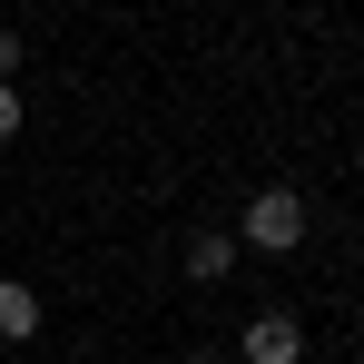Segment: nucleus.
Instances as JSON below:
<instances>
[{"instance_id":"nucleus-2","label":"nucleus","mask_w":364,"mask_h":364,"mask_svg":"<svg viewBox=\"0 0 364 364\" xmlns=\"http://www.w3.org/2000/svg\"><path fill=\"white\" fill-rule=\"evenodd\" d=\"M237 355L246 364H305V325H296V315H246V325H237Z\"/></svg>"},{"instance_id":"nucleus-5","label":"nucleus","mask_w":364,"mask_h":364,"mask_svg":"<svg viewBox=\"0 0 364 364\" xmlns=\"http://www.w3.org/2000/svg\"><path fill=\"white\" fill-rule=\"evenodd\" d=\"M0 138H20V79H0Z\"/></svg>"},{"instance_id":"nucleus-7","label":"nucleus","mask_w":364,"mask_h":364,"mask_svg":"<svg viewBox=\"0 0 364 364\" xmlns=\"http://www.w3.org/2000/svg\"><path fill=\"white\" fill-rule=\"evenodd\" d=\"M178 364H217V355H207V345H197V355H178Z\"/></svg>"},{"instance_id":"nucleus-4","label":"nucleus","mask_w":364,"mask_h":364,"mask_svg":"<svg viewBox=\"0 0 364 364\" xmlns=\"http://www.w3.org/2000/svg\"><path fill=\"white\" fill-rule=\"evenodd\" d=\"M30 335H40V296L20 276H0V345H30Z\"/></svg>"},{"instance_id":"nucleus-6","label":"nucleus","mask_w":364,"mask_h":364,"mask_svg":"<svg viewBox=\"0 0 364 364\" xmlns=\"http://www.w3.org/2000/svg\"><path fill=\"white\" fill-rule=\"evenodd\" d=\"M0 79H20V30H0Z\"/></svg>"},{"instance_id":"nucleus-3","label":"nucleus","mask_w":364,"mask_h":364,"mask_svg":"<svg viewBox=\"0 0 364 364\" xmlns=\"http://www.w3.org/2000/svg\"><path fill=\"white\" fill-rule=\"evenodd\" d=\"M237 227H197V237H187V286H227V276H237Z\"/></svg>"},{"instance_id":"nucleus-1","label":"nucleus","mask_w":364,"mask_h":364,"mask_svg":"<svg viewBox=\"0 0 364 364\" xmlns=\"http://www.w3.org/2000/svg\"><path fill=\"white\" fill-rule=\"evenodd\" d=\"M237 246H246V256H296V246H305V197H296V187H256L246 217H237Z\"/></svg>"}]
</instances>
